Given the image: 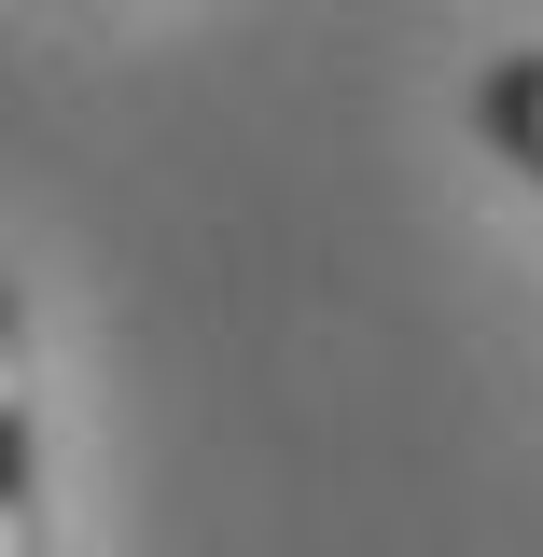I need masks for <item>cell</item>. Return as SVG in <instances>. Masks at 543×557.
Returning a JSON list of instances; mask_svg holds the SVG:
<instances>
[{"mask_svg": "<svg viewBox=\"0 0 543 557\" xmlns=\"http://www.w3.org/2000/svg\"><path fill=\"white\" fill-rule=\"evenodd\" d=\"M474 126H488V139H502V153H516V168L543 182V57H488V84H474Z\"/></svg>", "mask_w": 543, "mask_h": 557, "instance_id": "2", "label": "cell"}, {"mask_svg": "<svg viewBox=\"0 0 543 557\" xmlns=\"http://www.w3.org/2000/svg\"><path fill=\"white\" fill-rule=\"evenodd\" d=\"M0 557H42V474H28V335L0 293Z\"/></svg>", "mask_w": 543, "mask_h": 557, "instance_id": "1", "label": "cell"}]
</instances>
